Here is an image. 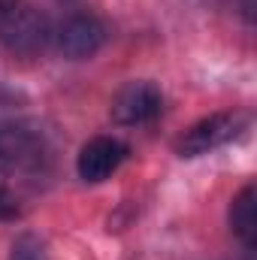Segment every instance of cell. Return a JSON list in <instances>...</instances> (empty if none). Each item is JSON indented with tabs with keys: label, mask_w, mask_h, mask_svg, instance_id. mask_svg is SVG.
Returning a JSON list of instances; mask_svg holds the SVG:
<instances>
[{
	"label": "cell",
	"mask_w": 257,
	"mask_h": 260,
	"mask_svg": "<svg viewBox=\"0 0 257 260\" xmlns=\"http://www.w3.org/2000/svg\"><path fill=\"white\" fill-rule=\"evenodd\" d=\"M164 109V94L154 82L139 79L127 82L124 88H118V94L112 97V121L121 127H142L148 121H154Z\"/></svg>",
	"instance_id": "cell-2"
},
{
	"label": "cell",
	"mask_w": 257,
	"mask_h": 260,
	"mask_svg": "<svg viewBox=\"0 0 257 260\" xmlns=\"http://www.w3.org/2000/svg\"><path fill=\"white\" fill-rule=\"evenodd\" d=\"M0 30H3L6 46L15 52H37L52 37L46 18L37 15L34 9H21V6H15L6 18H0Z\"/></svg>",
	"instance_id": "cell-6"
},
{
	"label": "cell",
	"mask_w": 257,
	"mask_h": 260,
	"mask_svg": "<svg viewBox=\"0 0 257 260\" xmlns=\"http://www.w3.org/2000/svg\"><path fill=\"white\" fill-rule=\"evenodd\" d=\"M9 260H49L46 242L34 233H21L9 248Z\"/></svg>",
	"instance_id": "cell-9"
},
{
	"label": "cell",
	"mask_w": 257,
	"mask_h": 260,
	"mask_svg": "<svg viewBox=\"0 0 257 260\" xmlns=\"http://www.w3.org/2000/svg\"><path fill=\"white\" fill-rule=\"evenodd\" d=\"M230 227L233 233L245 242V245H254V236H257V215H254V188H242L239 197L233 200L230 206Z\"/></svg>",
	"instance_id": "cell-7"
},
{
	"label": "cell",
	"mask_w": 257,
	"mask_h": 260,
	"mask_svg": "<svg viewBox=\"0 0 257 260\" xmlns=\"http://www.w3.org/2000/svg\"><path fill=\"white\" fill-rule=\"evenodd\" d=\"M124 160H127V145L121 139H115V136H94L91 142L82 145L76 170H79L82 182L97 185V182H106Z\"/></svg>",
	"instance_id": "cell-5"
},
{
	"label": "cell",
	"mask_w": 257,
	"mask_h": 260,
	"mask_svg": "<svg viewBox=\"0 0 257 260\" xmlns=\"http://www.w3.org/2000/svg\"><path fill=\"white\" fill-rule=\"evenodd\" d=\"M242 130V115L233 112H215L209 118H200L197 124L185 130L176 142V151L182 157H197V154H209L221 145H227L236 133Z\"/></svg>",
	"instance_id": "cell-3"
},
{
	"label": "cell",
	"mask_w": 257,
	"mask_h": 260,
	"mask_svg": "<svg viewBox=\"0 0 257 260\" xmlns=\"http://www.w3.org/2000/svg\"><path fill=\"white\" fill-rule=\"evenodd\" d=\"M52 40L64 58L82 61V58H91L100 52V46L106 40V27L100 18H94L88 12H76L52 30Z\"/></svg>",
	"instance_id": "cell-4"
},
{
	"label": "cell",
	"mask_w": 257,
	"mask_h": 260,
	"mask_svg": "<svg viewBox=\"0 0 257 260\" xmlns=\"http://www.w3.org/2000/svg\"><path fill=\"white\" fill-rule=\"evenodd\" d=\"M15 6H18V0H0V18H6Z\"/></svg>",
	"instance_id": "cell-10"
},
{
	"label": "cell",
	"mask_w": 257,
	"mask_h": 260,
	"mask_svg": "<svg viewBox=\"0 0 257 260\" xmlns=\"http://www.w3.org/2000/svg\"><path fill=\"white\" fill-rule=\"evenodd\" d=\"M0 160L34 188V182L46 176L52 151L46 136L30 124H0Z\"/></svg>",
	"instance_id": "cell-1"
},
{
	"label": "cell",
	"mask_w": 257,
	"mask_h": 260,
	"mask_svg": "<svg viewBox=\"0 0 257 260\" xmlns=\"http://www.w3.org/2000/svg\"><path fill=\"white\" fill-rule=\"evenodd\" d=\"M30 191V185L24 179H18L3 160H0V218H15L21 215V203L24 194Z\"/></svg>",
	"instance_id": "cell-8"
}]
</instances>
